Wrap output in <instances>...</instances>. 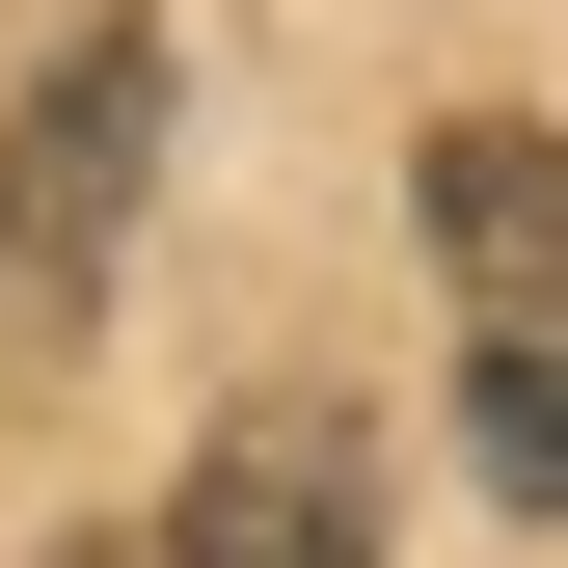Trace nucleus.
<instances>
[{
  "instance_id": "1",
  "label": "nucleus",
  "mask_w": 568,
  "mask_h": 568,
  "mask_svg": "<svg viewBox=\"0 0 568 568\" xmlns=\"http://www.w3.org/2000/svg\"><path fill=\"white\" fill-rule=\"evenodd\" d=\"M135 190H163V28H82L0 109V298H109Z\"/></svg>"
},
{
  "instance_id": "2",
  "label": "nucleus",
  "mask_w": 568,
  "mask_h": 568,
  "mask_svg": "<svg viewBox=\"0 0 568 568\" xmlns=\"http://www.w3.org/2000/svg\"><path fill=\"white\" fill-rule=\"evenodd\" d=\"M163 568H379V460H352V406H244V434L190 460Z\"/></svg>"
},
{
  "instance_id": "3",
  "label": "nucleus",
  "mask_w": 568,
  "mask_h": 568,
  "mask_svg": "<svg viewBox=\"0 0 568 568\" xmlns=\"http://www.w3.org/2000/svg\"><path fill=\"white\" fill-rule=\"evenodd\" d=\"M406 217H434V271L487 325H568V135H515V109H460L434 163H406Z\"/></svg>"
},
{
  "instance_id": "4",
  "label": "nucleus",
  "mask_w": 568,
  "mask_h": 568,
  "mask_svg": "<svg viewBox=\"0 0 568 568\" xmlns=\"http://www.w3.org/2000/svg\"><path fill=\"white\" fill-rule=\"evenodd\" d=\"M460 460L515 487V515H568V325H487V379H460Z\"/></svg>"
}]
</instances>
